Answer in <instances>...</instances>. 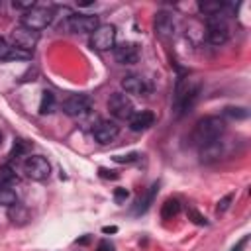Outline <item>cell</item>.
<instances>
[{"mask_svg":"<svg viewBox=\"0 0 251 251\" xmlns=\"http://www.w3.org/2000/svg\"><path fill=\"white\" fill-rule=\"evenodd\" d=\"M12 6H14L16 10H24V12H27V10H31V8L35 6V2H33V0H14Z\"/></svg>","mask_w":251,"mask_h":251,"instance_id":"cell-25","label":"cell"},{"mask_svg":"<svg viewBox=\"0 0 251 251\" xmlns=\"http://www.w3.org/2000/svg\"><path fill=\"white\" fill-rule=\"evenodd\" d=\"M178 212H180V202H178L176 198H167L165 204L161 206V218H163V220H171V218H175Z\"/></svg>","mask_w":251,"mask_h":251,"instance_id":"cell-18","label":"cell"},{"mask_svg":"<svg viewBox=\"0 0 251 251\" xmlns=\"http://www.w3.org/2000/svg\"><path fill=\"white\" fill-rule=\"evenodd\" d=\"M22 169H24L25 176L31 178V180H45V178L51 175V165H49V161H47L45 157H41V155H31V157H27V159L24 161Z\"/></svg>","mask_w":251,"mask_h":251,"instance_id":"cell-8","label":"cell"},{"mask_svg":"<svg viewBox=\"0 0 251 251\" xmlns=\"http://www.w3.org/2000/svg\"><path fill=\"white\" fill-rule=\"evenodd\" d=\"M226 8H227V4H226V2H220V0H214V2H200V4H198V10H200L204 16H208V18H218Z\"/></svg>","mask_w":251,"mask_h":251,"instance_id":"cell-17","label":"cell"},{"mask_svg":"<svg viewBox=\"0 0 251 251\" xmlns=\"http://www.w3.org/2000/svg\"><path fill=\"white\" fill-rule=\"evenodd\" d=\"M224 116H227V118H231V120H245L247 116H249V110L247 108H239V106H227L226 110H224Z\"/></svg>","mask_w":251,"mask_h":251,"instance_id":"cell-23","label":"cell"},{"mask_svg":"<svg viewBox=\"0 0 251 251\" xmlns=\"http://www.w3.org/2000/svg\"><path fill=\"white\" fill-rule=\"evenodd\" d=\"M127 196H129L127 188H116V190H114V200H116L118 204L126 202V200H127Z\"/></svg>","mask_w":251,"mask_h":251,"instance_id":"cell-29","label":"cell"},{"mask_svg":"<svg viewBox=\"0 0 251 251\" xmlns=\"http://www.w3.org/2000/svg\"><path fill=\"white\" fill-rule=\"evenodd\" d=\"M55 108V94L51 90H43L41 92V102H39V114H51Z\"/></svg>","mask_w":251,"mask_h":251,"instance_id":"cell-20","label":"cell"},{"mask_svg":"<svg viewBox=\"0 0 251 251\" xmlns=\"http://www.w3.org/2000/svg\"><path fill=\"white\" fill-rule=\"evenodd\" d=\"M90 45L96 51H108L116 45V27L112 24H102L90 33Z\"/></svg>","mask_w":251,"mask_h":251,"instance_id":"cell-6","label":"cell"},{"mask_svg":"<svg viewBox=\"0 0 251 251\" xmlns=\"http://www.w3.org/2000/svg\"><path fill=\"white\" fill-rule=\"evenodd\" d=\"M10 41H12V47L22 49V51H25V53H31L33 47H35L37 41H39V31H33V29H27V27H24V25H18V27L12 29Z\"/></svg>","mask_w":251,"mask_h":251,"instance_id":"cell-5","label":"cell"},{"mask_svg":"<svg viewBox=\"0 0 251 251\" xmlns=\"http://www.w3.org/2000/svg\"><path fill=\"white\" fill-rule=\"evenodd\" d=\"M224 153H226L224 141L214 139V141H210V143L200 147V161L202 163H216V161H220L224 157Z\"/></svg>","mask_w":251,"mask_h":251,"instance_id":"cell-14","label":"cell"},{"mask_svg":"<svg viewBox=\"0 0 251 251\" xmlns=\"http://www.w3.org/2000/svg\"><path fill=\"white\" fill-rule=\"evenodd\" d=\"M229 37V27L227 24L218 16V18H208L206 22V39L212 45H224Z\"/></svg>","mask_w":251,"mask_h":251,"instance_id":"cell-9","label":"cell"},{"mask_svg":"<svg viewBox=\"0 0 251 251\" xmlns=\"http://www.w3.org/2000/svg\"><path fill=\"white\" fill-rule=\"evenodd\" d=\"M108 110H110V114L116 118V120H127L129 122V118L135 114L133 112V102L127 98V94H124V92H114V94H110V98H108Z\"/></svg>","mask_w":251,"mask_h":251,"instance_id":"cell-7","label":"cell"},{"mask_svg":"<svg viewBox=\"0 0 251 251\" xmlns=\"http://www.w3.org/2000/svg\"><path fill=\"white\" fill-rule=\"evenodd\" d=\"M188 218H192V222L194 224H198V226H206L208 222H206V218L204 216H200L196 210H188Z\"/></svg>","mask_w":251,"mask_h":251,"instance_id":"cell-30","label":"cell"},{"mask_svg":"<svg viewBox=\"0 0 251 251\" xmlns=\"http://www.w3.org/2000/svg\"><path fill=\"white\" fill-rule=\"evenodd\" d=\"M114 57L120 65H133L139 59V49L135 43H120L114 47Z\"/></svg>","mask_w":251,"mask_h":251,"instance_id":"cell-13","label":"cell"},{"mask_svg":"<svg viewBox=\"0 0 251 251\" xmlns=\"http://www.w3.org/2000/svg\"><path fill=\"white\" fill-rule=\"evenodd\" d=\"M102 231H104V233H116L118 227H116V226H106V227H102Z\"/></svg>","mask_w":251,"mask_h":251,"instance_id":"cell-34","label":"cell"},{"mask_svg":"<svg viewBox=\"0 0 251 251\" xmlns=\"http://www.w3.org/2000/svg\"><path fill=\"white\" fill-rule=\"evenodd\" d=\"M247 241H249V235H243L233 247H231V251H243L245 249V245H247Z\"/></svg>","mask_w":251,"mask_h":251,"instance_id":"cell-32","label":"cell"},{"mask_svg":"<svg viewBox=\"0 0 251 251\" xmlns=\"http://www.w3.org/2000/svg\"><path fill=\"white\" fill-rule=\"evenodd\" d=\"M92 108V100L90 96L86 94H73L69 96L65 102H63V110L65 114L73 116V118H80V116H86Z\"/></svg>","mask_w":251,"mask_h":251,"instance_id":"cell-10","label":"cell"},{"mask_svg":"<svg viewBox=\"0 0 251 251\" xmlns=\"http://www.w3.org/2000/svg\"><path fill=\"white\" fill-rule=\"evenodd\" d=\"M118 133H120L118 124H116V122H110V120H102V122H98V124L94 126V129H92L94 139H96L98 143H102V145L114 141V139L118 137Z\"/></svg>","mask_w":251,"mask_h":251,"instance_id":"cell-11","label":"cell"},{"mask_svg":"<svg viewBox=\"0 0 251 251\" xmlns=\"http://www.w3.org/2000/svg\"><path fill=\"white\" fill-rule=\"evenodd\" d=\"M0 143H2V133H0Z\"/></svg>","mask_w":251,"mask_h":251,"instance_id":"cell-35","label":"cell"},{"mask_svg":"<svg viewBox=\"0 0 251 251\" xmlns=\"http://www.w3.org/2000/svg\"><path fill=\"white\" fill-rule=\"evenodd\" d=\"M198 92H200V84H190L186 80V84L180 80L178 86H176V96H175V108L178 112V116H182L186 110L192 108V104L196 102L198 98Z\"/></svg>","mask_w":251,"mask_h":251,"instance_id":"cell-4","label":"cell"},{"mask_svg":"<svg viewBox=\"0 0 251 251\" xmlns=\"http://www.w3.org/2000/svg\"><path fill=\"white\" fill-rule=\"evenodd\" d=\"M233 200V194H227V196H224L220 202H218V206H216V212L218 214H224L226 210H227V206H229V202Z\"/></svg>","mask_w":251,"mask_h":251,"instance_id":"cell-27","label":"cell"},{"mask_svg":"<svg viewBox=\"0 0 251 251\" xmlns=\"http://www.w3.org/2000/svg\"><path fill=\"white\" fill-rule=\"evenodd\" d=\"M18 178H16V173L10 169V167H6V165H2L0 167V184H6V186H12L14 182H16Z\"/></svg>","mask_w":251,"mask_h":251,"instance_id":"cell-24","label":"cell"},{"mask_svg":"<svg viewBox=\"0 0 251 251\" xmlns=\"http://www.w3.org/2000/svg\"><path fill=\"white\" fill-rule=\"evenodd\" d=\"M53 22V6H39L35 4L31 10L24 12L22 16V25L33 31H39L43 27H47Z\"/></svg>","mask_w":251,"mask_h":251,"instance_id":"cell-2","label":"cell"},{"mask_svg":"<svg viewBox=\"0 0 251 251\" xmlns=\"http://www.w3.org/2000/svg\"><path fill=\"white\" fill-rule=\"evenodd\" d=\"M157 190H159V184L155 182V184H153V186L149 188V192L145 194V198L137 202V206H135V212H133V214H145V212L149 210V206L153 204V198H155V194H157Z\"/></svg>","mask_w":251,"mask_h":251,"instance_id":"cell-19","label":"cell"},{"mask_svg":"<svg viewBox=\"0 0 251 251\" xmlns=\"http://www.w3.org/2000/svg\"><path fill=\"white\" fill-rule=\"evenodd\" d=\"M27 151H29V143L24 141V139H16V141H14V147H12V151H10V157H12V159H20V157H24Z\"/></svg>","mask_w":251,"mask_h":251,"instance_id":"cell-22","label":"cell"},{"mask_svg":"<svg viewBox=\"0 0 251 251\" xmlns=\"http://www.w3.org/2000/svg\"><path fill=\"white\" fill-rule=\"evenodd\" d=\"M122 88H124V92L126 94H133V96H143V94H147V82L141 78V76H137V75H127V76H124L122 78Z\"/></svg>","mask_w":251,"mask_h":251,"instance_id":"cell-15","label":"cell"},{"mask_svg":"<svg viewBox=\"0 0 251 251\" xmlns=\"http://www.w3.org/2000/svg\"><path fill=\"white\" fill-rule=\"evenodd\" d=\"M98 173H100L102 178H118V173H116V171H108L106 167H100Z\"/></svg>","mask_w":251,"mask_h":251,"instance_id":"cell-31","label":"cell"},{"mask_svg":"<svg viewBox=\"0 0 251 251\" xmlns=\"http://www.w3.org/2000/svg\"><path fill=\"white\" fill-rule=\"evenodd\" d=\"M10 49H12V45H10L4 37H0V61H8V53H10Z\"/></svg>","mask_w":251,"mask_h":251,"instance_id":"cell-28","label":"cell"},{"mask_svg":"<svg viewBox=\"0 0 251 251\" xmlns=\"http://www.w3.org/2000/svg\"><path fill=\"white\" fill-rule=\"evenodd\" d=\"M226 129V122L224 118L220 116H206L202 118L196 126H194V131H192V143L202 147L214 139H220V135L224 133Z\"/></svg>","mask_w":251,"mask_h":251,"instance_id":"cell-1","label":"cell"},{"mask_svg":"<svg viewBox=\"0 0 251 251\" xmlns=\"http://www.w3.org/2000/svg\"><path fill=\"white\" fill-rule=\"evenodd\" d=\"M137 153H127V155H114L112 159L116 161V163H133V161H137Z\"/></svg>","mask_w":251,"mask_h":251,"instance_id":"cell-26","label":"cell"},{"mask_svg":"<svg viewBox=\"0 0 251 251\" xmlns=\"http://www.w3.org/2000/svg\"><path fill=\"white\" fill-rule=\"evenodd\" d=\"M153 122H155V114L149 110H141L129 118V127H131V131H143V129L151 127Z\"/></svg>","mask_w":251,"mask_h":251,"instance_id":"cell-16","label":"cell"},{"mask_svg":"<svg viewBox=\"0 0 251 251\" xmlns=\"http://www.w3.org/2000/svg\"><path fill=\"white\" fill-rule=\"evenodd\" d=\"M18 204V194L6 184H0V206H14Z\"/></svg>","mask_w":251,"mask_h":251,"instance_id":"cell-21","label":"cell"},{"mask_svg":"<svg viewBox=\"0 0 251 251\" xmlns=\"http://www.w3.org/2000/svg\"><path fill=\"white\" fill-rule=\"evenodd\" d=\"M155 33L161 39H171L175 35V18L171 12H157L155 14Z\"/></svg>","mask_w":251,"mask_h":251,"instance_id":"cell-12","label":"cell"},{"mask_svg":"<svg viewBox=\"0 0 251 251\" xmlns=\"http://www.w3.org/2000/svg\"><path fill=\"white\" fill-rule=\"evenodd\" d=\"M96 251H112V245L110 243H106V241H102L100 245H98V249Z\"/></svg>","mask_w":251,"mask_h":251,"instance_id":"cell-33","label":"cell"},{"mask_svg":"<svg viewBox=\"0 0 251 251\" xmlns=\"http://www.w3.org/2000/svg\"><path fill=\"white\" fill-rule=\"evenodd\" d=\"M100 25L98 16H88V14H69L65 22L61 24V29L69 33H92Z\"/></svg>","mask_w":251,"mask_h":251,"instance_id":"cell-3","label":"cell"},{"mask_svg":"<svg viewBox=\"0 0 251 251\" xmlns=\"http://www.w3.org/2000/svg\"><path fill=\"white\" fill-rule=\"evenodd\" d=\"M0 6H2V2H0Z\"/></svg>","mask_w":251,"mask_h":251,"instance_id":"cell-36","label":"cell"}]
</instances>
